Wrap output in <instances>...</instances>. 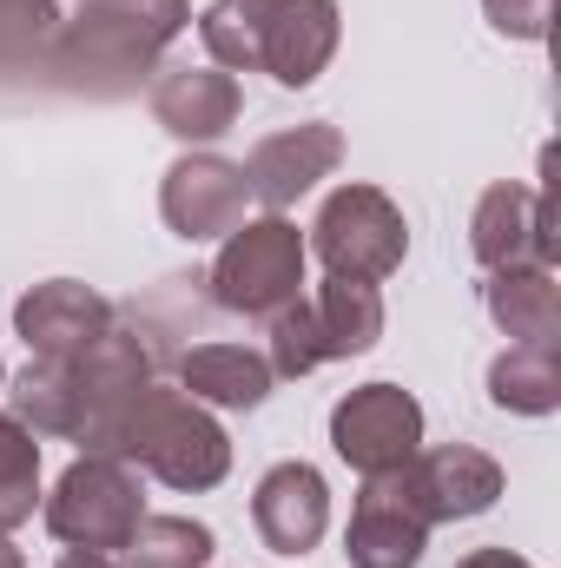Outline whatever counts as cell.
<instances>
[{
    "label": "cell",
    "mask_w": 561,
    "mask_h": 568,
    "mask_svg": "<svg viewBox=\"0 0 561 568\" xmlns=\"http://www.w3.org/2000/svg\"><path fill=\"white\" fill-rule=\"evenodd\" d=\"M33 503H40V436L13 410H0V536L33 523Z\"/></svg>",
    "instance_id": "22"
},
{
    "label": "cell",
    "mask_w": 561,
    "mask_h": 568,
    "mask_svg": "<svg viewBox=\"0 0 561 568\" xmlns=\"http://www.w3.org/2000/svg\"><path fill=\"white\" fill-rule=\"evenodd\" d=\"M272 364L252 344H192L178 357V390L212 410H258L272 397Z\"/></svg>",
    "instance_id": "18"
},
{
    "label": "cell",
    "mask_w": 561,
    "mask_h": 568,
    "mask_svg": "<svg viewBox=\"0 0 561 568\" xmlns=\"http://www.w3.org/2000/svg\"><path fill=\"white\" fill-rule=\"evenodd\" d=\"M80 456H120V463L145 469L152 483L185 489V496L218 489L232 476V436H225V424L198 397H185L172 384H140L113 410V424L100 429V443L80 449Z\"/></svg>",
    "instance_id": "3"
},
{
    "label": "cell",
    "mask_w": 561,
    "mask_h": 568,
    "mask_svg": "<svg viewBox=\"0 0 561 568\" xmlns=\"http://www.w3.org/2000/svg\"><path fill=\"white\" fill-rule=\"evenodd\" d=\"M0 377H7V371H0Z\"/></svg>",
    "instance_id": "31"
},
{
    "label": "cell",
    "mask_w": 561,
    "mask_h": 568,
    "mask_svg": "<svg viewBox=\"0 0 561 568\" xmlns=\"http://www.w3.org/2000/svg\"><path fill=\"white\" fill-rule=\"evenodd\" d=\"M344 165V133L330 120H304V126H284L272 140L252 145L245 159V185L265 212H290L317 179H330Z\"/></svg>",
    "instance_id": "12"
},
{
    "label": "cell",
    "mask_w": 561,
    "mask_h": 568,
    "mask_svg": "<svg viewBox=\"0 0 561 568\" xmlns=\"http://www.w3.org/2000/svg\"><path fill=\"white\" fill-rule=\"evenodd\" d=\"M429 549V523L404 489V469H384V476H364L357 489V509H350V529H344V556L350 568H417Z\"/></svg>",
    "instance_id": "11"
},
{
    "label": "cell",
    "mask_w": 561,
    "mask_h": 568,
    "mask_svg": "<svg viewBox=\"0 0 561 568\" xmlns=\"http://www.w3.org/2000/svg\"><path fill=\"white\" fill-rule=\"evenodd\" d=\"M245 205H252V185H245V165L225 159V152H185L165 165L159 179V219L172 239L185 245H205V239H225L245 225Z\"/></svg>",
    "instance_id": "7"
},
{
    "label": "cell",
    "mask_w": 561,
    "mask_h": 568,
    "mask_svg": "<svg viewBox=\"0 0 561 568\" xmlns=\"http://www.w3.org/2000/svg\"><path fill=\"white\" fill-rule=\"evenodd\" d=\"M192 27V0H86L60 7V33L47 47V73L80 93H133L159 73V53Z\"/></svg>",
    "instance_id": "2"
},
{
    "label": "cell",
    "mask_w": 561,
    "mask_h": 568,
    "mask_svg": "<svg viewBox=\"0 0 561 568\" xmlns=\"http://www.w3.org/2000/svg\"><path fill=\"white\" fill-rule=\"evenodd\" d=\"M304 252H310L330 278L384 284L404 265V252H410V225H404V212H397V199H390L384 185L350 179V185H337V192L317 205Z\"/></svg>",
    "instance_id": "4"
},
{
    "label": "cell",
    "mask_w": 561,
    "mask_h": 568,
    "mask_svg": "<svg viewBox=\"0 0 561 568\" xmlns=\"http://www.w3.org/2000/svg\"><path fill=\"white\" fill-rule=\"evenodd\" d=\"M140 516H145L140 469L120 463V456H80V463H67V476L47 496V529L67 549H93V556H126Z\"/></svg>",
    "instance_id": "6"
},
{
    "label": "cell",
    "mask_w": 561,
    "mask_h": 568,
    "mask_svg": "<svg viewBox=\"0 0 561 568\" xmlns=\"http://www.w3.org/2000/svg\"><path fill=\"white\" fill-rule=\"evenodd\" d=\"M113 304L80 278H47L13 304V331L27 337L33 357H80L100 331H113Z\"/></svg>",
    "instance_id": "14"
},
{
    "label": "cell",
    "mask_w": 561,
    "mask_h": 568,
    "mask_svg": "<svg viewBox=\"0 0 561 568\" xmlns=\"http://www.w3.org/2000/svg\"><path fill=\"white\" fill-rule=\"evenodd\" d=\"M0 568H27L20 562V549H7V536H0Z\"/></svg>",
    "instance_id": "29"
},
{
    "label": "cell",
    "mask_w": 561,
    "mask_h": 568,
    "mask_svg": "<svg viewBox=\"0 0 561 568\" xmlns=\"http://www.w3.org/2000/svg\"><path fill=\"white\" fill-rule=\"evenodd\" d=\"M456 568H529V556H516V549H469Z\"/></svg>",
    "instance_id": "27"
},
{
    "label": "cell",
    "mask_w": 561,
    "mask_h": 568,
    "mask_svg": "<svg viewBox=\"0 0 561 568\" xmlns=\"http://www.w3.org/2000/svg\"><path fill=\"white\" fill-rule=\"evenodd\" d=\"M198 40H205L212 67L258 73V53H265V0H212L198 13Z\"/></svg>",
    "instance_id": "21"
},
{
    "label": "cell",
    "mask_w": 561,
    "mask_h": 568,
    "mask_svg": "<svg viewBox=\"0 0 561 568\" xmlns=\"http://www.w3.org/2000/svg\"><path fill=\"white\" fill-rule=\"evenodd\" d=\"M152 384V351H145L133 331H100L80 357H33L20 377H13V417L33 429V436H53V443H80L93 449L100 429L113 424V410Z\"/></svg>",
    "instance_id": "1"
},
{
    "label": "cell",
    "mask_w": 561,
    "mask_h": 568,
    "mask_svg": "<svg viewBox=\"0 0 561 568\" xmlns=\"http://www.w3.org/2000/svg\"><path fill=\"white\" fill-rule=\"evenodd\" d=\"M212 529L192 523V516H152L145 509L133 542H126V562L133 568H212Z\"/></svg>",
    "instance_id": "23"
},
{
    "label": "cell",
    "mask_w": 561,
    "mask_h": 568,
    "mask_svg": "<svg viewBox=\"0 0 561 568\" xmlns=\"http://www.w3.org/2000/svg\"><path fill=\"white\" fill-rule=\"evenodd\" d=\"M252 523L272 556H310L330 529V489L310 463H278L252 489Z\"/></svg>",
    "instance_id": "15"
},
{
    "label": "cell",
    "mask_w": 561,
    "mask_h": 568,
    "mask_svg": "<svg viewBox=\"0 0 561 568\" xmlns=\"http://www.w3.org/2000/svg\"><path fill=\"white\" fill-rule=\"evenodd\" d=\"M482 13L502 40H549L555 0H482Z\"/></svg>",
    "instance_id": "26"
},
{
    "label": "cell",
    "mask_w": 561,
    "mask_h": 568,
    "mask_svg": "<svg viewBox=\"0 0 561 568\" xmlns=\"http://www.w3.org/2000/svg\"><path fill=\"white\" fill-rule=\"evenodd\" d=\"M330 449H337L357 476L404 469L422 449V404L404 384H357V390L330 410Z\"/></svg>",
    "instance_id": "8"
},
{
    "label": "cell",
    "mask_w": 561,
    "mask_h": 568,
    "mask_svg": "<svg viewBox=\"0 0 561 568\" xmlns=\"http://www.w3.org/2000/svg\"><path fill=\"white\" fill-rule=\"evenodd\" d=\"M489 404L509 417H555L561 410V351L509 344L489 364Z\"/></svg>",
    "instance_id": "20"
},
{
    "label": "cell",
    "mask_w": 561,
    "mask_h": 568,
    "mask_svg": "<svg viewBox=\"0 0 561 568\" xmlns=\"http://www.w3.org/2000/svg\"><path fill=\"white\" fill-rule=\"evenodd\" d=\"M337 0H265V53H258V73H272L278 87L304 93L330 53H337Z\"/></svg>",
    "instance_id": "16"
},
{
    "label": "cell",
    "mask_w": 561,
    "mask_h": 568,
    "mask_svg": "<svg viewBox=\"0 0 561 568\" xmlns=\"http://www.w3.org/2000/svg\"><path fill=\"white\" fill-rule=\"evenodd\" d=\"M482 311L496 317V331L509 344H529V351H561V284L549 265H509V272H489L482 284Z\"/></svg>",
    "instance_id": "17"
},
{
    "label": "cell",
    "mask_w": 561,
    "mask_h": 568,
    "mask_svg": "<svg viewBox=\"0 0 561 568\" xmlns=\"http://www.w3.org/2000/svg\"><path fill=\"white\" fill-rule=\"evenodd\" d=\"M304 232L284 219V212H265V219H245L238 232H225L218 258H212V304L218 311H238V317H272L290 297H304Z\"/></svg>",
    "instance_id": "5"
},
{
    "label": "cell",
    "mask_w": 561,
    "mask_h": 568,
    "mask_svg": "<svg viewBox=\"0 0 561 568\" xmlns=\"http://www.w3.org/2000/svg\"><path fill=\"white\" fill-rule=\"evenodd\" d=\"M60 7H86V0H60Z\"/></svg>",
    "instance_id": "30"
},
{
    "label": "cell",
    "mask_w": 561,
    "mask_h": 568,
    "mask_svg": "<svg viewBox=\"0 0 561 568\" xmlns=\"http://www.w3.org/2000/svg\"><path fill=\"white\" fill-rule=\"evenodd\" d=\"M245 113V87L225 67H159L152 80V120L185 145L225 140Z\"/></svg>",
    "instance_id": "13"
},
{
    "label": "cell",
    "mask_w": 561,
    "mask_h": 568,
    "mask_svg": "<svg viewBox=\"0 0 561 568\" xmlns=\"http://www.w3.org/2000/svg\"><path fill=\"white\" fill-rule=\"evenodd\" d=\"M304 311H310V337H317V357H324V364L364 357V351H377V337H384V297H377V284L324 278L304 297Z\"/></svg>",
    "instance_id": "19"
},
{
    "label": "cell",
    "mask_w": 561,
    "mask_h": 568,
    "mask_svg": "<svg viewBox=\"0 0 561 568\" xmlns=\"http://www.w3.org/2000/svg\"><path fill=\"white\" fill-rule=\"evenodd\" d=\"M265 364H272V377H310L324 357H317V337H310V311H304V297H290L284 311L265 317Z\"/></svg>",
    "instance_id": "25"
},
{
    "label": "cell",
    "mask_w": 561,
    "mask_h": 568,
    "mask_svg": "<svg viewBox=\"0 0 561 568\" xmlns=\"http://www.w3.org/2000/svg\"><path fill=\"white\" fill-rule=\"evenodd\" d=\"M60 568H120V562H113V556H93V549H67Z\"/></svg>",
    "instance_id": "28"
},
{
    "label": "cell",
    "mask_w": 561,
    "mask_h": 568,
    "mask_svg": "<svg viewBox=\"0 0 561 568\" xmlns=\"http://www.w3.org/2000/svg\"><path fill=\"white\" fill-rule=\"evenodd\" d=\"M404 489L422 509V523H469V516H489L496 496H502V463L476 443H436L417 449L404 463Z\"/></svg>",
    "instance_id": "10"
},
{
    "label": "cell",
    "mask_w": 561,
    "mask_h": 568,
    "mask_svg": "<svg viewBox=\"0 0 561 568\" xmlns=\"http://www.w3.org/2000/svg\"><path fill=\"white\" fill-rule=\"evenodd\" d=\"M53 33H60V0H0V73L47 67Z\"/></svg>",
    "instance_id": "24"
},
{
    "label": "cell",
    "mask_w": 561,
    "mask_h": 568,
    "mask_svg": "<svg viewBox=\"0 0 561 568\" xmlns=\"http://www.w3.org/2000/svg\"><path fill=\"white\" fill-rule=\"evenodd\" d=\"M469 252L482 272H509V265H549L555 272V199L536 185H516V179L489 185L476 199V219H469Z\"/></svg>",
    "instance_id": "9"
}]
</instances>
